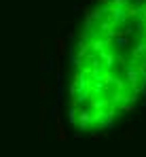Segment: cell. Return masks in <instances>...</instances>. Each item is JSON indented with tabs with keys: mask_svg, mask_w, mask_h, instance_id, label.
Wrapping results in <instances>:
<instances>
[{
	"mask_svg": "<svg viewBox=\"0 0 146 157\" xmlns=\"http://www.w3.org/2000/svg\"><path fill=\"white\" fill-rule=\"evenodd\" d=\"M53 119H55V140H57V142H66V140H68V134H66V125H64L62 108H59V106L53 110Z\"/></svg>",
	"mask_w": 146,
	"mask_h": 157,
	"instance_id": "1",
	"label": "cell"
},
{
	"mask_svg": "<svg viewBox=\"0 0 146 157\" xmlns=\"http://www.w3.org/2000/svg\"><path fill=\"white\" fill-rule=\"evenodd\" d=\"M47 119H49V110L43 106L40 108V115H38V140L43 142L45 136H47Z\"/></svg>",
	"mask_w": 146,
	"mask_h": 157,
	"instance_id": "2",
	"label": "cell"
},
{
	"mask_svg": "<svg viewBox=\"0 0 146 157\" xmlns=\"http://www.w3.org/2000/svg\"><path fill=\"white\" fill-rule=\"evenodd\" d=\"M38 68L45 72L49 68V59H47V47H45V43H40V53H38Z\"/></svg>",
	"mask_w": 146,
	"mask_h": 157,
	"instance_id": "3",
	"label": "cell"
},
{
	"mask_svg": "<svg viewBox=\"0 0 146 157\" xmlns=\"http://www.w3.org/2000/svg\"><path fill=\"white\" fill-rule=\"evenodd\" d=\"M49 94H51V85H49L45 78H40L38 81V98L43 100V98H47Z\"/></svg>",
	"mask_w": 146,
	"mask_h": 157,
	"instance_id": "4",
	"label": "cell"
},
{
	"mask_svg": "<svg viewBox=\"0 0 146 157\" xmlns=\"http://www.w3.org/2000/svg\"><path fill=\"white\" fill-rule=\"evenodd\" d=\"M136 128H127V130H125V134H121V138L123 140H133V136H136Z\"/></svg>",
	"mask_w": 146,
	"mask_h": 157,
	"instance_id": "5",
	"label": "cell"
}]
</instances>
